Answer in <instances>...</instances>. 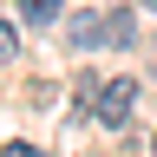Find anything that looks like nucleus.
Listing matches in <instances>:
<instances>
[{
  "label": "nucleus",
  "instance_id": "1",
  "mask_svg": "<svg viewBox=\"0 0 157 157\" xmlns=\"http://www.w3.org/2000/svg\"><path fill=\"white\" fill-rule=\"evenodd\" d=\"M98 124H131V111H137V85H131V78H105V85H98Z\"/></svg>",
  "mask_w": 157,
  "mask_h": 157
},
{
  "label": "nucleus",
  "instance_id": "2",
  "mask_svg": "<svg viewBox=\"0 0 157 157\" xmlns=\"http://www.w3.org/2000/svg\"><path fill=\"white\" fill-rule=\"evenodd\" d=\"M66 39H72V46H78V52H92V46H105V20H98V13H78Z\"/></svg>",
  "mask_w": 157,
  "mask_h": 157
},
{
  "label": "nucleus",
  "instance_id": "3",
  "mask_svg": "<svg viewBox=\"0 0 157 157\" xmlns=\"http://www.w3.org/2000/svg\"><path fill=\"white\" fill-rule=\"evenodd\" d=\"M59 13H66V0H20V20L26 26H52Z\"/></svg>",
  "mask_w": 157,
  "mask_h": 157
},
{
  "label": "nucleus",
  "instance_id": "4",
  "mask_svg": "<svg viewBox=\"0 0 157 157\" xmlns=\"http://www.w3.org/2000/svg\"><path fill=\"white\" fill-rule=\"evenodd\" d=\"M137 39V20L131 13H105V46H131Z\"/></svg>",
  "mask_w": 157,
  "mask_h": 157
},
{
  "label": "nucleus",
  "instance_id": "5",
  "mask_svg": "<svg viewBox=\"0 0 157 157\" xmlns=\"http://www.w3.org/2000/svg\"><path fill=\"white\" fill-rule=\"evenodd\" d=\"M98 85H105L98 72H78V111H92V105H98Z\"/></svg>",
  "mask_w": 157,
  "mask_h": 157
},
{
  "label": "nucleus",
  "instance_id": "6",
  "mask_svg": "<svg viewBox=\"0 0 157 157\" xmlns=\"http://www.w3.org/2000/svg\"><path fill=\"white\" fill-rule=\"evenodd\" d=\"M13 52H20V33L7 26V20H0V66H13Z\"/></svg>",
  "mask_w": 157,
  "mask_h": 157
},
{
  "label": "nucleus",
  "instance_id": "7",
  "mask_svg": "<svg viewBox=\"0 0 157 157\" xmlns=\"http://www.w3.org/2000/svg\"><path fill=\"white\" fill-rule=\"evenodd\" d=\"M0 157H46V151H33V144H7Z\"/></svg>",
  "mask_w": 157,
  "mask_h": 157
},
{
  "label": "nucleus",
  "instance_id": "8",
  "mask_svg": "<svg viewBox=\"0 0 157 157\" xmlns=\"http://www.w3.org/2000/svg\"><path fill=\"white\" fill-rule=\"evenodd\" d=\"M151 151H157V137H151Z\"/></svg>",
  "mask_w": 157,
  "mask_h": 157
}]
</instances>
